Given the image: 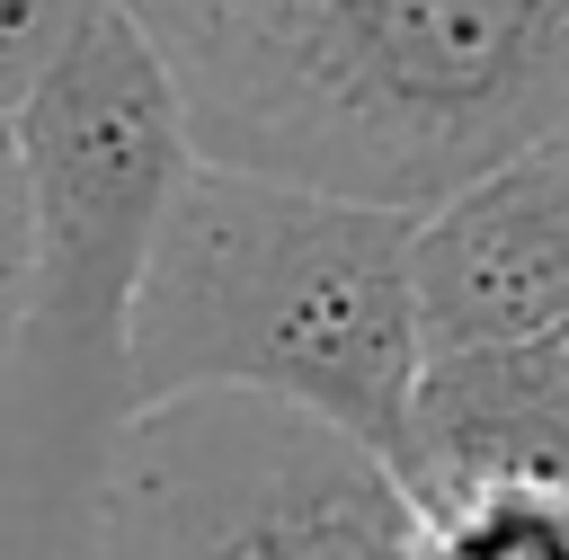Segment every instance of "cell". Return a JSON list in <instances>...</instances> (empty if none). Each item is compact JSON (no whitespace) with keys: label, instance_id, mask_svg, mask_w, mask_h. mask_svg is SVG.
Here are the masks:
<instances>
[{"label":"cell","instance_id":"52a82bcc","mask_svg":"<svg viewBox=\"0 0 569 560\" xmlns=\"http://www.w3.org/2000/svg\"><path fill=\"white\" fill-rule=\"evenodd\" d=\"M409 560H569V480L489 471L427 489Z\"/></svg>","mask_w":569,"mask_h":560},{"label":"cell","instance_id":"6da1fadb","mask_svg":"<svg viewBox=\"0 0 569 560\" xmlns=\"http://www.w3.org/2000/svg\"><path fill=\"white\" fill-rule=\"evenodd\" d=\"M418 391V213L222 160L178 178L133 293V418L178 400H276L409 480Z\"/></svg>","mask_w":569,"mask_h":560},{"label":"cell","instance_id":"5b68a950","mask_svg":"<svg viewBox=\"0 0 569 560\" xmlns=\"http://www.w3.org/2000/svg\"><path fill=\"white\" fill-rule=\"evenodd\" d=\"M418 320L427 364L525 347L569 320V142L418 213Z\"/></svg>","mask_w":569,"mask_h":560},{"label":"cell","instance_id":"ba28073f","mask_svg":"<svg viewBox=\"0 0 569 560\" xmlns=\"http://www.w3.org/2000/svg\"><path fill=\"white\" fill-rule=\"evenodd\" d=\"M116 9L124 0H0V124H18Z\"/></svg>","mask_w":569,"mask_h":560},{"label":"cell","instance_id":"3957f363","mask_svg":"<svg viewBox=\"0 0 569 560\" xmlns=\"http://www.w3.org/2000/svg\"><path fill=\"white\" fill-rule=\"evenodd\" d=\"M551 142H569V0H365L231 169L436 213Z\"/></svg>","mask_w":569,"mask_h":560},{"label":"cell","instance_id":"277c9868","mask_svg":"<svg viewBox=\"0 0 569 560\" xmlns=\"http://www.w3.org/2000/svg\"><path fill=\"white\" fill-rule=\"evenodd\" d=\"M418 489L276 400L142 409L98 498V560H409Z\"/></svg>","mask_w":569,"mask_h":560},{"label":"cell","instance_id":"8992f818","mask_svg":"<svg viewBox=\"0 0 569 560\" xmlns=\"http://www.w3.org/2000/svg\"><path fill=\"white\" fill-rule=\"evenodd\" d=\"M365 0H124L142 44L160 53L196 160H249L267 116L293 98V80L320 62V44Z\"/></svg>","mask_w":569,"mask_h":560},{"label":"cell","instance_id":"7a4b0ae2","mask_svg":"<svg viewBox=\"0 0 569 560\" xmlns=\"http://www.w3.org/2000/svg\"><path fill=\"white\" fill-rule=\"evenodd\" d=\"M36 258L0 364V498L18 560H98V498L133 427V293L178 178L196 169L187 107L116 9L62 80L18 116Z\"/></svg>","mask_w":569,"mask_h":560}]
</instances>
